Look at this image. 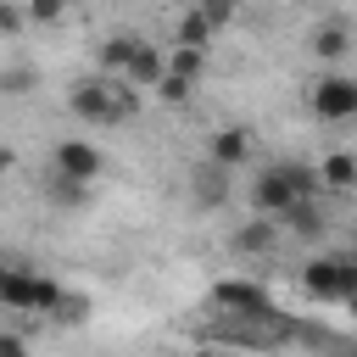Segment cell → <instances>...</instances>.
<instances>
[{
  "label": "cell",
  "mask_w": 357,
  "mask_h": 357,
  "mask_svg": "<svg viewBox=\"0 0 357 357\" xmlns=\"http://www.w3.org/2000/svg\"><path fill=\"white\" fill-rule=\"evenodd\" d=\"M67 112H73L78 123H123V117L139 112V89H128L123 78L95 73V78H78V84L67 89Z\"/></svg>",
  "instance_id": "1"
},
{
  "label": "cell",
  "mask_w": 357,
  "mask_h": 357,
  "mask_svg": "<svg viewBox=\"0 0 357 357\" xmlns=\"http://www.w3.org/2000/svg\"><path fill=\"white\" fill-rule=\"evenodd\" d=\"M212 307H223V318H240V324H290L273 307L268 284H257V279H218L212 284Z\"/></svg>",
  "instance_id": "2"
},
{
  "label": "cell",
  "mask_w": 357,
  "mask_h": 357,
  "mask_svg": "<svg viewBox=\"0 0 357 357\" xmlns=\"http://www.w3.org/2000/svg\"><path fill=\"white\" fill-rule=\"evenodd\" d=\"M301 290L312 301H346V296H357V257H312L301 268Z\"/></svg>",
  "instance_id": "3"
},
{
  "label": "cell",
  "mask_w": 357,
  "mask_h": 357,
  "mask_svg": "<svg viewBox=\"0 0 357 357\" xmlns=\"http://www.w3.org/2000/svg\"><path fill=\"white\" fill-rule=\"evenodd\" d=\"M307 112L318 123H351L357 117V78L351 73H324L307 84Z\"/></svg>",
  "instance_id": "4"
},
{
  "label": "cell",
  "mask_w": 357,
  "mask_h": 357,
  "mask_svg": "<svg viewBox=\"0 0 357 357\" xmlns=\"http://www.w3.org/2000/svg\"><path fill=\"white\" fill-rule=\"evenodd\" d=\"M50 173H67V178H78V184H95V178L106 173V151H100L95 139H84V134H67V139L50 145Z\"/></svg>",
  "instance_id": "5"
},
{
  "label": "cell",
  "mask_w": 357,
  "mask_h": 357,
  "mask_svg": "<svg viewBox=\"0 0 357 357\" xmlns=\"http://www.w3.org/2000/svg\"><path fill=\"white\" fill-rule=\"evenodd\" d=\"M251 151H257V139H251L245 123H223V128H212V139H206V162H218V167H229V173L245 167Z\"/></svg>",
  "instance_id": "6"
},
{
  "label": "cell",
  "mask_w": 357,
  "mask_h": 357,
  "mask_svg": "<svg viewBox=\"0 0 357 357\" xmlns=\"http://www.w3.org/2000/svg\"><path fill=\"white\" fill-rule=\"evenodd\" d=\"M296 201V190H290V178H284V167L273 162V167H262L257 178H251V212H262V218H284V206Z\"/></svg>",
  "instance_id": "7"
},
{
  "label": "cell",
  "mask_w": 357,
  "mask_h": 357,
  "mask_svg": "<svg viewBox=\"0 0 357 357\" xmlns=\"http://www.w3.org/2000/svg\"><path fill=\"white\" fill-rule=\"evenodd\" d=\"M307 50H312V61H346L351 50H357V39H351V28L340 22V17H329V22H312V33H307Z\"/></svg>",
  "instance_id": "8"
},
{
  "label": "cell",
  "mask_w": 357,
  "mask_h": 357,
  "mask_svg": "<svg viewBox=\"0 0 357 357\" xmlns=\"http://www.w3.org/2000/svg\"><path fill=\"white\" fill-rule=\"evenodd\" d=\"M190 195H195V206H201V212H218V206L229 201V167L201 162V167L190 173Z\"/></svg>",
  "instance_id": "9"
},
{
  "label": "cell",
  "mask_w": 357,
  "mask_h": 357,
  "mask_svg": "<svg viewBox=\"0 0 357 357\" xmlns=\"http://www.w3.org/2000/svg\"><path fill=\"white\" fill-rule=\"evenodd\" d=\"M312 167H318V190H329V195L357 190V151H329V156H318Z\"/></svg>",
  "instance_id": "10"
},
{
  "label": "cell",
  "mask_w": 357,
  "mask_h": 357,
  "mask_svg": "<svg viewBox=\"0 0 357 357\" xmlns=\"http://www.w3.org/2000/svg\"><path fill=\"white\" fill-rule=\"evenodd\" d=\"M167 73V56L151 45V39H139V50H134V61L123 67V84L128 89H156V78Z\"/></svg>",
  "instance_id": "11"
},
{
  "label": "cell",
  "mask_w": 357,
  "mask_h": 357,
  "mask_svg": "<svg viewBox=\"0 0 357 357\" xmlns=\"http://www.w3.org/2000/svg\"><path fill=\"white\" fill-rule=\"evenodd\" d=\"M273 245H279V223H273V218H262V212H257L251 223H240V229H234V251H240V257H268Z\"/></svg>",
  "instance_id": "12"
},
{
  "label": "cell",
  "mask_w": 357,
  "mask_h": 357,
  "mask_svg": "<svg viewBox=\"0 0 357 357\" xmlns=\"http://www.w3.org/2000/svg\"><path fill=\"white\" fill-rule=\"evenodd\" d=\"M134 50H139V33H106L100 39V73L106 78H123V67L134 61Z\"/></svg>",
  "instance_id": "13"
},
{
  "label": "cell",
  "mask_w": 357,
  "mask_h": 357,
  "mask_svg": "<svg viewBox=\"0 0 357 357\" xmlns=\"http://www.w3.org/2000/svg\"><path fill=\"white\" fill-rule=\"evenodd\" d=\"M284 223H290V234H301V240H318V234L329 229L318 195H312V201H290V206H284Z\"/></svg>",
  "instance_id": "14"
},
{
  "label": "cell",
  "mask_w": 357,
  "mask_h": 357,
  "mask_svg": "<svg viewBox=\"0 0 357 357\" xmlns=\"http://www.w3.org/2000/svg\"><path fill=\"white\" fill-rule=\"evenodd\" d=\"M39 89V67L33 61H6L0 67V100H28Z\"/></svg>",
  "instance_id": "15"
},
{
  "label": "cell",
  "mask_w": 357,
  "mask_h": 357,
  "mask_svg": "<svg viewBox=\"0 0 357 357\" xmlns=\"http://www.w3.org/2000/svg\"><path fill=\"white\" fill-rule=\"evenodd\" d=\"M212 33H218V28H212V22H206V17L190 6V11L178 17V28H173V45H190V50H212Z\"/></svg>",
  "instance_id": "16"
},
{
  "label": "cell",
  "mask_w": 357,
  "mask_h": 357,
  "mask_svg": "<svg viewBox=\"0 0 357 357\" xmlns=\"http://www.w3.org/2000/svg\"><path fill=\"white\" fill-rule=\"evenodd\" d=\"M89 190H95V184H78V178H67V173H50V178H45V201H50V206H84Z\"/></svg>",
  "instance_id": "17"
},
{
  "label": "cell",
  "mask_w": 357,
  "mask_h": 357,
  "mask_svg": "<svg viewBox=\"0 0 357 357\" xmlns=\"http://www.w3.org/2000/svg\"><path fill=\"white\" fill-rule=\"evenodd\" d=\"M50 324H61V329H78V324H89V296H78V290H61V301L50 307Z\"/></svg>",
  "instance_id": "18"
},
{
  "label": "cell",
  "mask_w": 357,
  "mask_h": 357,
  "mask_svg": "<svg viewBox=\"0 0 357 357\" xmlns=\"http://www.w3.org/2000/svg\"><path fill=\"white\" fill-rule=\"evenodd\" d=\"M167 73H178V78H190V84H195V78L206 73V50H190V45H173V50H167Z\"/></svg>",
  "instance_id": "19"
},
{
  "label": "cell",
  "mask_w": 357,
  "mask_h": 357,
  "mask_svg": "<svg viewBox=\"0 0 357 357\" xmlns=\"http://www.w3.org/2000/svg\"><path fill=\"white\" fill-rule=\"evenodd\" d=\"M22 11H28V28H56L67 17V0H22Z\"/></svg>",
  "instance_id": "20"
},
{
  "label": "cell",
  "mask_w": 357,
  "mask_h": 357,
  "mask_svg": "<svg viewBox=\"0 0 357 357\" xmlns=\"http://www.w3.org/2000/svg\"><path fill=\"white\" fill-rule=\"evenodd\" d=\"M190 95H195V84H190V78H178V73H162V78H156V100H167V106H184Z\"/></svg>",
  "instance_id": "21"
},
{
  "label": "cell",
  "mask_w": 357,
  "mask_h": 357,
  "mask_svg": "<svg viewBox=\"0 0 357 357\" xmlns=\"http://www.w3.org/2000/svg\"><path fill=\"white\" fill-rule=\"evenodd\" d=\"M61 301V284L50 273H33V318H50V307Z\"/></svg>",
  "instance_id": "22"
},
{
  "label": "cell",
  "mask_w": 357,
  "mask_h": 357,
  "mask_svg": "<svg viewBox=\"0 0 357 357\" xmlns=\"http://www.w3.org/2000/svg\"><path fill=\"white\" fill-rule=\"evenodd\" d=\"M240 6H245V0H195V11H201L212 28H229V22L240 17Z\"/></svg>",
  "instance_id": "23"
},
{
  "label": "cell",
  "mask_w": 357,
  "mask_h": 357,
  "mask_svg": "<svg viewBox=\"0 0 357 357\" xmlns=\"http://www.w3.org/2000/svg\"><path fill=\"white\" fill-rule=\"evenodd\" d=\"M28 28V11H22V0H0V39H17Z\"/></svg>",
  "instance_id": "24"
},
{
  "label": "cell",
  "mask_w": 357,
  "mask_h": 357,
  "mask_svg": "<svg viewBox=\"0 0 357 357\" xmlns=\"http://www.w3.org/2000/svg\"><path fill=\"white\" fill-rule=\"evenodd\" d=\"M0 357H33V351H28V340H22L17 329H6V324H0Z\"/></svg>",
  "instance_id": "25"
},
{
  "label": "cell",
  "mask_w": 357,
  "mask_h": 357,
  "mask_svg": "<svg viewBox=\"0 0 357 357\" xmlns=\"http://www.w3.org/2000/svg\"><path fill=\"white\" fill-rule=\"evenodd\" d=\"M11 167H17V151H11V145H6V139H0V178H6V173H11Z\"/></svg>",
  "instance_id": "26"
},
{
  "label": "cell",
  "mask_w": 357,
  "mask_h": 357,
  "mask_svg": "<svg viewBox=\"0 0 357 357\" xmlns=\"http://www.w3.org/2000/svg\"><path fill=\"white\" fill-rule=\"evenodd\" d=\"M346 307H351V318H357V296H346Z\"/></svg>",
  "instance_id": "27"
},
{
  "label": "cell",
  "mask_w": 357,
  "mask_h": 357,
  "mask_svg": "<svg viewBox=\"0 0 357 357\" xmlns=\"http://www.w3.org/2000/svg\"><path fill=\"white\" fill-rule=\"evenodd\" d=\"M201 357H223V351H201Z\"/></svg>",
  "instance_id": "28"
},
{
  "label": "cell",
  "mask_w": 357,
  "mask_h": 357,
  "mask_svg": "<svg viewBox=\"0 0 357 357\" xmlns=\"http://www.w3.org/2000/svg\"><path fill=\"white\" fill-rule=\"evenodd\" d=\"M351 257H357V251H351Z\"/></svg>",
  "instance_id": "29"
}]
</instances>
